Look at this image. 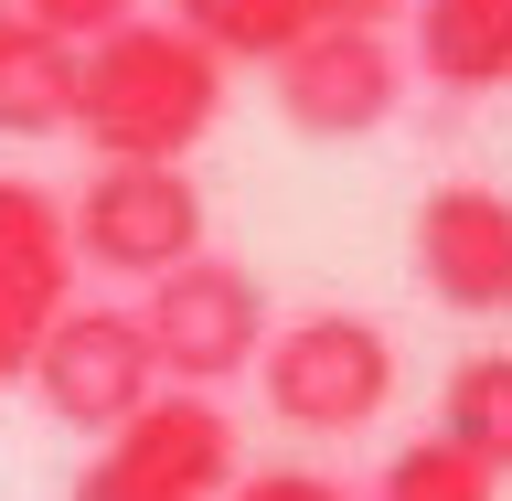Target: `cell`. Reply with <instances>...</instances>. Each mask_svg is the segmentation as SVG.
<instances>
[{
    "label": "cell",
    "mask_w": 512,
    "mask_h": 501,
    "mask_svg": "<svg viewBox=\"0 0 512 501\" xmlns=\"http://www.w3.org/2000/svg\"><path fill=\"white\" fill-rule=\"evenodd\" d=\"M224 118V64L192 43L182 22H118L107 43H86V86H75V128L96 160H160L182 171L192 139Z\"/></svg>",
    "instance_id": "1"
},
{
    "label": "cell",
    "mask_w": 512,
    "mask_h": 501,
    "mask_svg": "<svg viewBox=\"0 0 512 501\" xmlns=\"http://www.w3.org/2000/svg\"><path fill=\"white\" fill-rule=\"evenodd\" d=\"M256 384H267V406L288 427H310V438H352V427H374L395 406V331L374 310H299L267 331L256 352Z\"/></svg>",
    "instance_id": "2"
},
{
    "label": "cell",
    "mask_w": 512,
    "mask_h": 501,
    "mask_svg": "<svg viewBox=\"0 0 512 501\" xmlns=\"http://www.w3.org/2000/svg\"><path fill=\"white\" fill-rule=\"evenodd\" d=\"M224 491H235V416L214 395L160 384L118 438H96L64 501H224Z\"/></svg>",
    "instance_id": "3"
},
{
    "label": "cell",
    "mask_w": 512,
    "mask_h": 501,
    "mask_svg": "<svg viewBox=\"0 0 512 501\" xmlns=\"http://www.w3.org/2000/svg\"><path fill=\"white\" fill-rule=\"evenodd\" d=\"M139 331H150V363L160 384H182V395H214L224 374H246L256 352H267V288H256V267H235V256H192V267H171V278H150V299H139Z\"/></svg>",
    "instance_id": "4"
},
{
    "label": "cell",
    "mask_w": 512,
    "mask_h": 501,
    "mask_svg": "<svg viewBox=\"0 0 512 501\" xmlns=\"http://www.w3.org/2000/svg\"><path fill=\"white\" fill-rule=\"evenodd\" d=\"M64 235H75V267L171 278V267L203 256V182L160 171V160H96L86 192L64 203Z\"/></svg>",
    "instance_id": "5"
},
{
    "label": "cell",
    "mask_w": 512,
    "mask_h": 501,
    "mask_svg": "<svg viewBox=\"0 0 512 501\" xmlns=\"http://www.w3.org/2000/svg\"><path fill=\"white\" fill-rule=\"evenodd\" d=\"M32 395H43L64 427L118 438L128 416L160 395V363H150V331H139V310H118V299H75V310L54 320V342L32 352Z\"/></svg>",
    "instance_id": "6"
},
{
    "label": "cell",
    "mask_w": 512,
    "mask_h": 501,
    "mask_svg": "<svg viewBox=\"0 0 512 501\" xmlns=\"http://www.w3.org/2000/svg\"><path fill=\"white\" fill-rule=\"evenodd\" d=\"M416 288L459 320H512V192L502 182H427L406 224Z\"/></svg>",
    "instance_id": "7"
},
{
    "label": "cell",
    "mask_w": 512,
    "mask_h": 501,
    "mask_svg": "<svg viewBox=\"0 0 512 501\" xmlns=\"http://www.w3.org/2000/svg\"><path fill=\"white\" fill-rule=\"evenodd\" d=\"M75 310V235L43 182H0V384L32 374V352L54 342Z\"/></svg>",
    "instance_id": "8"
},
{
    "label": "cell",
    "mask_w": 512,
    "mask_h": 501,
    "mask_svg": "<svg viewBox=\"0 0 512 501\" xmlns=\"http://www.w3.org/2000/svg\"><path fill=\"white\" fill-rule=\"evenodd\" d=\"M395 96H406V54H395L384 32L320 22L310 43L278 64V118L299 128V139H363V128L395 118Z\"/></svg>",
    "instance_id": "9"
},
{
    "label": "cell",
    "mask_w": 512,
    "mask_h": 501,
    "mask_svg": "<svg viewBox=\"0 0 512 501\" xmlns=\"http://www.w3.org/2000/svg\"><path fill=\"white\" fill-rule=\"evenodd\" d=\"M416 75L448 96L512 86V0H416Z\"/></svg>",
    "instance_id": "10"
},
{
    "label": "cell",
    "mask_w": 512,
    "mask_h": 501,
    "mask_svg": "<svg viewBox=\"0 0 512 501\" xmlns=\"http://www.w3.org/2000/svg\"><path fill=\"white\" fill-rule=\"evenodd\" d=\"M75 86H86V54L75 43H54V32H32V22L0 32V139L75 128Z\"/></svg>",
    "instance_id": "11"
},
{
    "label": "cell",
    "mask_w": 512,
    "mask_h": 501,
    "mask_svg": "<svg viewBox=\"0 0 512 501\" xmlns=\"http://www.w3.org/2000/svg\"><path fill=\"white\" fill-rule=\"evenodd\" d=\"M171 22H182L214 64H267V75H278V64L320 32V0H171Z\"/></svg>",
    "instance_id": "12"
},
{
    "label": "cell",
    "mask_w": 512,
    "mask_h": 501,
    "mask_svg": "<svg viewBox=\"0 0 512 501\" xmlns=\"http://www.w3.org/2000/svg\"><path fill=\"white\" fill-rule=\"evenodd\" d=\"M438 438H448V448H470L491 480L512 470V352H459V363H448Z\"/></svg>",
    "instance_id": "13"
},
{
    "label": "cell",
    "mask_w": 512,
    "mask_h": 501,
    "mask_svg": "<svg viewBox=\"0 0 512 501\" xmlns=\"http://www.w3.org/2000/svg\"><path fill=\"white\" fill-rule=\"evenodd\" d=\"M363 501H491V470H480L470 448H448V438H406V448L374 470V491H363Z\"/></svg>",
    "instance_id": "14"
},
{
    "label": "cell",
    "mask_w": 512,
    "mask_h": 501,
    "mask_svg": "<svg viewBox=\"0 0 512 501\" xmlns=\"http://www.w3.org/2000/svg\"><path fill=\"white\" fill-rule=\"evenodd\" d=\"M11 22H32V32H54V43H107L118 22H139V0H11Z\"/></svg>",
    "instance_id": "15"
},
{
    "label": "cell",
    "mask_w": 512,
    "mask_h": 501,
    "mask_svg": "<svg viewBox=\"0 0 512 501\" xmlns=\"http://www.w3.org/2000/svg\"><path fill=\"white\" fill-rule=\"evenodd\" d=\"M224 501H352L331 470H299V459H278V470H235V491Z\"/></svg>",
    "instance_id": "16"
},
{
    "label": "cell",
    "mask_w": 512,
    "mask_h": 501,
    "mask_svg": "<svg viewBox=\"0 0 512 501\" xmlns=\"http://www.w3.org/2000/svg\"><path fill=\"white\" fill-rule=\"evenodd\" d=\"M395 11L416 22V0H320V22H342V32H384Z\"/></svg>",
    "instance_id": "17"
},
{
    "label": "cell",
    "mask_w": 512,
    "mask_h": 501,
    "mask_svg": "<svg viewBox=\"0 0 512 501\" xmlns=\"http://www.w3.org/2000/svg\"><path fill=\"white\" fill-rule=\"evenodd\" d=\"M0 32H11V0H0Z\"/></svg>",
    "instance_id": "18"
}]
</instances>
